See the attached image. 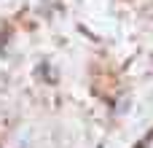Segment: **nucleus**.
<instances>
[]
</instances>
